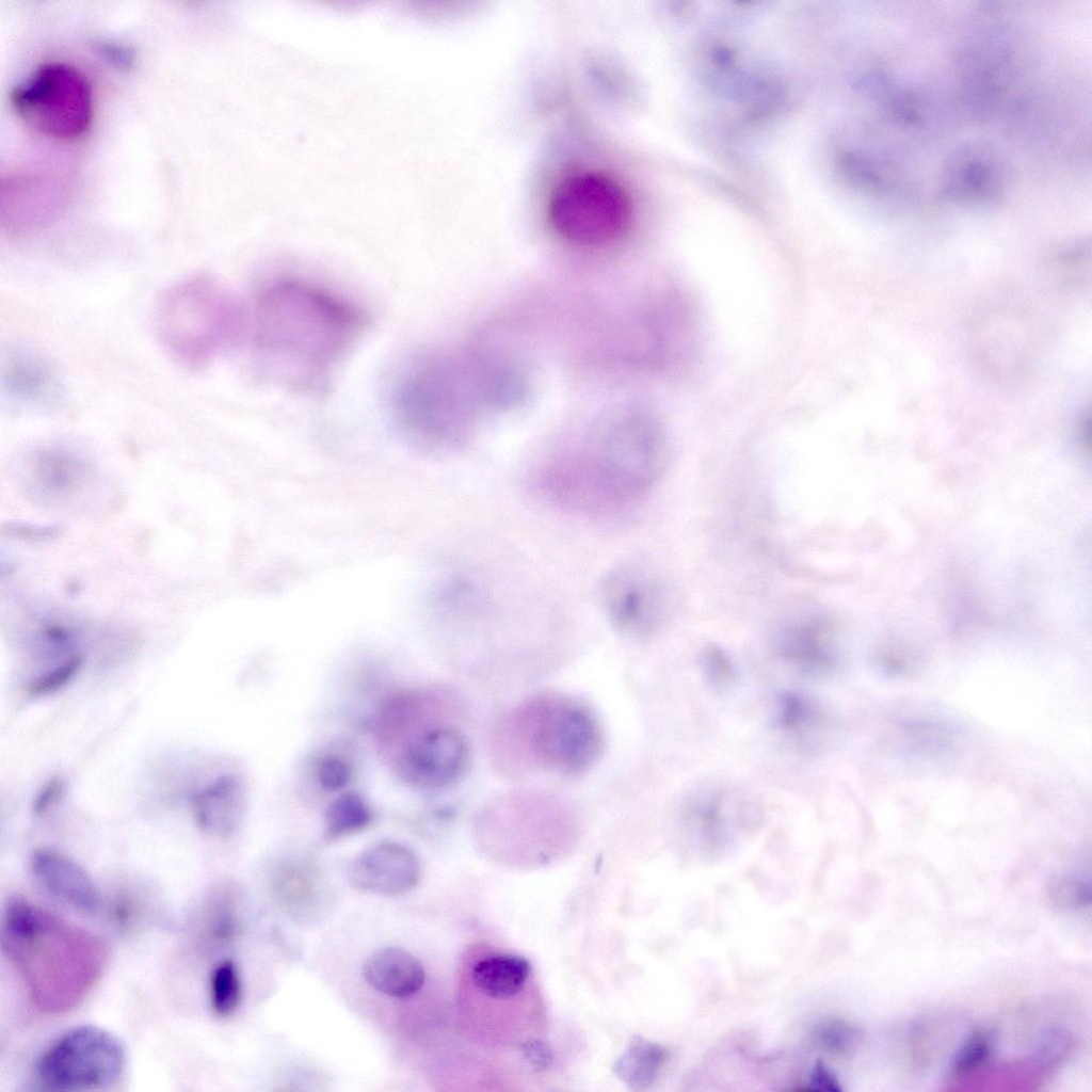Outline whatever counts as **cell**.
<instances>
[{"mask_svg": "<svg viewBox=\"0 0 1092 1092\" xmlns=\"http://www.w3.org/2000/svg\"><path fill=\"white\" fill-rule=\"evenodd\" d=\"M366 325L352 302L308 282L277 279L254 303L253 352L270 378L308 388L326 378Z\"/></svg>", "mask_w": 1092, "mask_h": 1092, "instance_id": "cell-1", "label": "cell"}, {"mask_svg": "<svg viewBox=\"0 0 1092 1092\" xmlns=\"http://www.w3.org/2000/svg\"><path fill=\"white\" fill-rule=\"evenodd\" d=\"M1 946L34 1005L51 1014L78 1006L108 960L99 936L19 896L4 905Z\"/></svg>", "mask_w": 1092, "mask_h": 1092, "instance_id": "cell-2", "label": "cell"}, {"mask_svg": "<svg viewBox=\"0 0 1092 1092\" xmlns=\"http://www.w3.org/2000/svg\"><path fill=\"white\" fill-rule=\"evenodd\" d=\"M557 455L540 473L552 502L585 516H609L641 502L662 477L665 459L652 432L616 430Z\"/></svg>", "mask_w": 1092, "mask_h": 1092, "instance_id": "cell-3", "label": "cell"}, {"mask_svg": "<svg viewBox=\"0 0 1092 1092\" xmlns=\"http://www.w3.org/2000/svg\"><path fill=\"white\" fill-rule=\"evenodd\" d=\"M495 756L512 772L542 770L560 775L587 771L603 738L593 713L560 695H540L509 712L496 730Z\"/></svg>", "mask_w": 1092, "mask_h": 1092, "instance_id": "cell-4", "label": "cell"}, {"mask_svg": "<svg viewBox=\"0 0 1092 1092\" xmlns=\"http://www.w3.org/2000/svg\"><path fill=\"white\" fill-rule=\"evenodd\" d=\"M244 312L218 280L195 275L172 286L157 309V330L172 357L200 369L229 350L242 332Z\"/></svg>", "mask_w": 1092, "mask_h": 1092, "instance_id": "cell-5", "label": "cell"}, {"mask_svg": "<svg viewBox=\"0 0 1092 1092\" xmlns=\"http://www.w3.org/2000/svg\"><path fill=\"white\" fill-rule=\"evenodd\" d=\"M17 116L50 139L71 141L86 133L94 117V95L86 76L62 62L37 67L11 93Z\"/></svg>", "mask_w": 1092, "mask_h": 1092, "instance_id": "cell-6", "label": "cell"}, {"mask_svg": "<svg viewBox=\"0 0 1092 1092\" xmlns=\"http://www.w3.org/2000/svg\"><path fill=\"white\" fill-rule=\"evenodd\" d=\"M630 205L626 192L612 178L582 172L567 177L555 189L548 218L565 240L598 246L624 234L630 223Z\"/></svg>", "mask_w": 1092, "mask_h": 1092, "instance_id": "cell-7", "label": "cell"}, {"mask_svg": "<svg viewBox=\"0 0 1092 1092\" xmlns=\"http://www.w3.org/2000/svg\"><path fill=\"white\" fill-rule=\"evenodd\" d=\"M125 1069V1050L111 1032L92 1025L76 1027L39 1056L35 1075L52 1091H83L114 1085Z\"/></svg>", "mask_w": 1092, "mask_h": 1092, "instance_id": "cell-8", "label": "cell"}, {"mask_svg": "<svg viewBox=\"0 0 1092 1092\" xmlns=\"http://www.w3.org/2000/svg\"><path fill=\"white\" fill-rule=\"evenodd\" d=\"M598 596L613 627L637 638L655 632L672 606V594L662 577L651 567L632 562L609 571L599 583Z\"/></svg>", "mask_w": 1092, "mask_h": 1092, "instance_id": "cell-9", "label": "cell"}, {"mask_svg": "<svg viewBox=\"0 0 1092 1092\" xmlns=\"http://www.w3.org/2000/svg\"><path fill=\"white\" fill-rule=\"evenodd\" d=\"M469 764V744L463 734L447 724L433 725L415 736L401 756L404 775L431 789L457 782Z\"/></svg>", "mask_w": 1092, "mask_h": 1092, "instance_id": "cell-10", "label": "cell"}, {"mask_svg": "<svg viewBox=\"0 0 1092 1092\" xmlns=\"http://www.w3.org/2000/svg\"><path fill=\"white\" fill-rule=\"evenodd\" d=\"M774 649L782 661L810 677L826 676L837 663L833 626L820 613L789 617L775 636Z\"/></svg>", "mask_w": 1092, "mask_h": 1092, "instance_id": "cell-11", "label": "cell"}, {"mask_svg": "<svg viewBox=\"0 0 1092 1092\" xmlns=\"http://www.w3.org/2000/svg\"><path fill=\"white\" fill-rule=\"evenodd\" d=\"M419 878L417 856L407 847L392 841H383L364 850L348 867L352 886L384 896L413 889Z\"/></svg>", "mask_w": 1092, "mask_h": 1092, "instance_id": "cell-12", "label": "cell"}, {"mask_svg": "<svg viewBox=\"0 0 1092 1092\" xmlns=\"http://www.w3.org/2000/svg\"><path fill=\"white\" fill-rule=\"evenodd\" d=\"M1002 182L1000 165L989 148L965 146L946 162L942 193L956 203L985 205L998 200Z\"/></svg>", "mask_w": 1092, "mask_h": 1092, "instance_id": "cell-13", "label": "cell"}, {"mask_svg": "<svg viewBox=\"0 0 1092 1092\" xmlns=\"http://www.w3.org/2000/svg\"><path fill=\"white\" fill-rule=\"evenodd\" d=\"M31 869L44 888L75 910L93 914L100 906V895L87 872L75 861L50 849L31 856Z\"/></svg>", "mask_w": 1092, "mask_h": 1092, "instance_id": "cell-14", "label": "cell"}, {"mask_svg": "<svg viewBox=\"0 0 1092 1092\" xmlns=\"http://www.w3.org/2000/svg\"><path fill=\"white\" fill-rule=\"evenodd\" d=\"M3 382L9 397L25 406H50L60 397L53 368L30 351H18L9 358Z\"/></svg>", "mask_w": 1092, "mask_h": 1092, "instance_id": "cell-15", "label": "cell"}, {"mask_svg": "<svg viewBox=\"0 0 1092 1092\" xmlns=\"http://www.w3.org/2000/svg\"><path fill=\"white\" fill-rule=\"evenodd\" d=\"M245 798L239 781L222 775L212 781L192 799L197 825L216 836H228L239 826Z\"/></svg>", "mask_w": 1092, "mask_h": 1092, "instance_id": "cell-16", "label": "cell"}, {"mask_svg": "<svg viewBox=\"0 0 1092 1092\" xmlns=\"http://www.w3.org/2000/svg\"><path fill=\"white\" fill-rule=\"evenodd\" d=\"M363 976L378 992L405 998L417 993L424 982L420 961L400 947H384L372 952L365 961Z\"/></svg>", "mask_w": 1092, "mask_h": 1092, "instance_id": "cell-17", "label": "cell"}, {"mask_svg": "<svg viewBox=\"0 0 1092 1092\" xmlns=\"http://www.w3.org/2000/svg\"><path fill=\"white\" fill-rule=\"evenodd\" d=\"M530 962L521 956L501 953L483 958L471 969V979L481 993L492 999H509L528 982Z\"/></svg>", "mask_w": 1092, "mask_h": 1092, "instance_id": "cell-18", "label": "cell"}, {"mask_svg": "<svg viewBox=\"0 0 1092 1092\" xmlns=\"http://www.w3.org/2000/svg\"><path fill=\"white\" fill-rule=\"evenodd\" d=\"M665 1058L658 1044L635 1037L613 1064V1073L633 1090H643L655 1080Z\"/></svg>", "mask_w": 1092, "mask_h": 1092, "instance_id": "cell-19", "label": "cell"}, {"mask_svg": "<svg viewBox=\"0 0 1092 1092\" xmlns=\"http://www.w3.org/2000/svg\"><path fill=\"white\" fill-rule=\"evenodd\" d=\"M371 820V810L356 792H344L333 800L325 812V834L328 839L340 838L365 829Z\"/></svg>", "mask_w": 1092, "mask_h": 1092, "instance_id": "cell-20", "label": "cell"}, {"mask_svg": "<svg viewBox=\"0 0 1092 1092\" xmlns=\"http://www.w3.org/2000/svg\"><path fill=\"white\" fill-rule=\"evenodd\" d=\"M772 719L774 726L782 732L801 735L817 724L819 711L816 705L804 694L785 691L775 698V709Z\"/></svg>", "mask_w": 1092, "mask_h": 1092, "instance_id": "cell-21", "label": "cell"}, {"mask_svg": "<svg viewBox=\"0 0 1092 1092\" xmlns=\"http://www.w3.org/2000/svg\"><path fill=\"white\" fill-rule=\"evenodd\" d=\"M241 999V979L237 965L225 960L211 974L210 1000L213 1011L220 1016L235 1012Z\"/></svg>", "mask_w": 1092, "mask_h": 1092, "instance_id": "cell-22", "label": "cell"}, {"mask_svg": "<svg viewBox=\"0 0 1092 1092\" xmlns=\"http://www.w3.org/2000/svg\"><path fill=\"white\" fill-rule=\"evenodd\" d=\"M992 1047L993 1040L989 1031H975L956 1054L950 1064V1074L961 1077L977 1070L987 1060Z\"/></svg>", "mask_w": 1092, "mask_h": 1092, "instance_id": "cell-23", "label": "cell"}, {"mask_svg": "<svg viewBox=\"0 0 1092 1092\" xmlns=\"http://www.w3.org/2000/svg\"><path fill=\"white\" fill-rule=\"evenodd\" d=\"M689 823L705 838H718L726 828L722 800L719 797H703L689 808Z\"/></svg>", "mask_w": 1092, "mask_h": 1092, "instance_id": "cell-24", "label": "cell"}, {"mask_svg": "<svg viewBox=\"0 0 1092 1092\" xmlns=\"http://www.w3.org/2000/svg\"><path fill=\"white\" fill-rule=\"evenodd\" d=\"M82 664L80 655H73L61 664L37 677L29 686L32 696L52 694L66 686L78 673Z\"/></svg>", "mask_w": 1092, "mask_h": 1092, "instance_id": "cell-25", "label": "cell"}, {"mask_svg": "<svg viewBox=\"0 0 1092 1092\" xmlns=\"http://www.w3.org/2000/svg\"><path fill=\"white\" fill-rule=\"evenodd\" d=\"M275 889L284 905L292 909L312 904L316 897L312 885L300 872H286L277 879ZM304 909V908H303Z\"/></svg>", "mask_w": 1092, "mask_h": 1092, "instance_id": "cell-26", "label": "cell"}, {"mask_svg": "<svg viewBox=\"0 0 1092 1092\" xmlns=\"http://www.w3.org/2000/svg\"><path fill=\"white\" fill-rule=\"evenodd\" d=\"M704 676L710 686L723 689L735 678V669L728 656L718 647L707 648L702 657Z\"/></svg>", "mask_w": 1092, "mask_h": 1092, "instance_id": "cell-27", "label": "cell"}, {"mask_svg": "<svg viewBox=\"0 0 1092 1092\" xmlns=\"http://www.w3.org/2000/svg\"><path fill=\"white\" fill-rule=\"evenodd\" d=\"M320 786L327 791L344 788L351 778V768L347 761L338 757L323 758L317 768Z\"/></svg>", "mask_w": 1092, "mask_h": 1092, "instance_id": "cell-28", "label": "cell"}, {"mask_svg": "<svg viewBox=\"0 0 1092 1092\" xmlns=\"http://www.w3.org/2000/svg\"><path fill=\"white\" fill-rule=\"evenodd\" d=\"M854 1039V1032L850 1026L840 1022H831L823 1026L819 1032V1041L830 1049L842 1050L847 1048Z\"/></svg>", "mask_w": 1092, "mask_h": 1092, "instance_id": "cell-29", "label": "cell"}, {"mask_svg": "<svg viewBox=\"0 0 1092 1092\" xmlns=\"http://www.w3.org/2000/svg\"><path fill=\"white\" fill-rule=\"evenodd\" d=\"M63 788V783L60 780H52L46 784L35 797L33 812L36 815L45 813L60 798Z\"/></svg>", "mask_w": 1092, "mask_h": 1092, "instance_id": "cell-30", "label": "cell"}, {"mask_svg": "<svg viewBox=\"0 0 1092 1092\" xmlns=\"http://www.w3.org/2000/svg\"><path fill=\"white\" fill-rule=\"evenodd\" d=\"M524 1057L536 1067H546L550 1064L552 1055L547 1046L540 1041H530L524 1044Z\"/></svg>", "mask_w": 1092, "mask_h": 1092, "instance_id": "cell-31", "label": "cell"}, {"mask_svg": "<svg viewBox=\"0 0 1092 1092\" xmlns=\"http://www.w3.org/2000/svg\"><path fill=\"white\" fill-rule=\"evenodd\" d=\"M810 1085L814 1089L818 1090H840L837 1079L830 1072V1070L826 1069L825 1065L822 1063H818L815 1065L814 1071L812 1073Z\"/></svg>", "mask_w": 1092, "mask_h": 1092, "instance_id": "cell-32", "label": "cell"}]
</instances>
